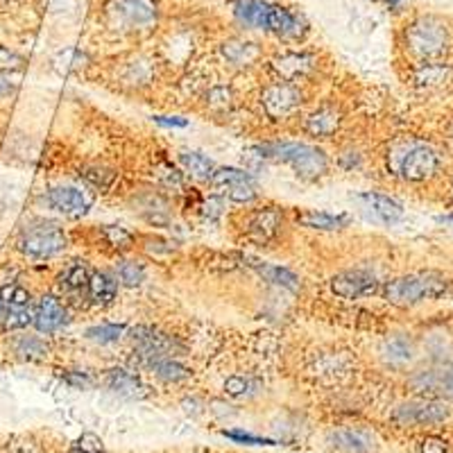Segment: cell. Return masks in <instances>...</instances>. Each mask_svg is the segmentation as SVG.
Listing matches in <instances>:
<instances>
[{
	"mask_svg": "<svg viewBox=\"0 0 453 453\" xmlns=\"http://www.w3.org/2000/svg\"><path fill=\"white\" fill-rule=\"evenodd\" d=\"M261 159L279 161L295 170V175L304 181H318L329 173V157L325 150L315 148L309 143H297V141H286V143H268L257 148Z\"/></svg>",
	"mask_w": 453,
	"mask_h": 453,
	"instance_id": "obj_1",
	"label": "cell"
},
{
	"mask_svg": "<svg viewBox=\"0 0 453 453\" xmlns=\"http://www.w3.org/2000/svg\"><path fill=\"white\" fill-rule=\"evenodd\" d=\"M451 283L438 273H415L406 277H396L383 286V297L392 306H415L424 299H438L449 293Z\"/></svg>",
	"mask_w": 453,
	"mask_h": 453,
	"instance_id": "obj_2",
	"label": "cell"
},
{
	"mask_svg": "<svg viewBox=\"0 0 453 453\" xmlns=\"http://www.w3.org/2000/svg\"><path fill=\"white\" fill-rule=\"evenodd\" d=\"M449 27L438 16H419L406 27L403 43H406L408 55H412L419 62L438 59L449 50Z\"/></svg>",
	"mask_w": 453,
	"mask_h": 453,
	"instance_id": "obj_3",
	"label": "cell"
},
{
	"mask_svg": "<svg viewBox=\"0 0 453 453\" xmlns=\"http://www.w3.org/2000/svg\"><path fill=\"white\" fill-rule=\"evenodd\" d=\"M68 245V238L59 222L52 220H36L30 222L21 232L19 238V250L26 257L43 261V258H52L59 252H64Z\"/></svg>",
	"mask_w": 453,
	"mask_h": 453,
	"instance_id": "obj_4",
	"label": "cell"
},
{
	"mask_svg": "<svg viewBox=\"0 0 453 453\" xmlns=\"http://www.w3.org/2000/svg\"><path fill=\"white\" fill-rule=\"evenodd\" d=\"M132 342H134V354L139 365L152 367L157 361L164 358H177L184 354V345L175 335H168L152 326H136L132 331Z\"/></svg>",
	"mask_w": 453,
	"mask_h": 453,
	"instance_id": "obj_5",
	"label": "cell"
},
{
	"mask_svg": "<svg viewBox=\"0 0 453 453\" xmlns=\"http://www.w3.org/2000/svg\"><path fill=\"white\" fill-rule=\"evenodd\" d=\"M304 104V93L299 91L297 84L293 82H279L270 84L261 93V107L265 116L273 120H283L293 116L299 107Z\"/></svg>",
	"mask_w": 453,
	"mask_h": 453,
	"instance_id": "obj_6",
	"label": "cell"
},
{
	"mask_svg": "<svg viewBox=\"0 0 453 453\" xmlns=\"http://www.w3.org/2000/svg\"><path fill=\"white\" fill-rule=\"evenodd\" d=\"M449 418V406L435 399H412V402L399 403L392 412V422L399 426H431Z\"/></svg>",
	"mask_w": 453,
	"mask_h": 453,
	"instance_id": "obj_7",
	"label": "cell"
},
{
	"mask_svg": "<svg viewBox=\"0 0 453 453\" xmlns=\"http://www.w3.org/2000/svg\"><path fill=\"white\" fill-rule=\"evenodd\" d=\"M283 226V213L279 206H258L242 218V234L257 245L277 241Z\"/></svg>",
	"mask_w": 453,
	"mask_h": 453,
	"instance_id": "obj_8",
	"label": "cell"
},
{
	"mask_svg": "<svg viewBox=\"0 0 453 453\" xmlns=\"http://www.w3.org/2000/svg\"><path fill=\"white\" fill-rule=\"evenodd\" d=\"M0 299L5 304V331L26 329L32 325L35 318V304H32V295L21 283L10 281L0 288Z\"/></svg>",
	"mask_w": 453,
	"mask_h": 453,
	"instance_id": "obj_9",
	"label": "cell"
},
{
	"mask_svg": "<svg viewBox=\"0 0 453 453\" xmlns=\"http://www.w3.org/2000/svg\"><path fill=\"white\" fill-rule=\"evenodd\" d=\"M438 165L440 157L431 145L412 143L411 148L403 150L402 159H399V173L406 181H426L435 175Z\"/></svg>",
	"mask_w": 453,
	"mask_h": 453,
	"instance_id": "obj_10",
	"label": "cell"
},
{
	"mask_svg": "<svg viewBox=\"0 0 453 453\" xmlns=\"http://www.w3.org/2000/svg\"><path fill=\"white\" fill-rule=\"evenodd\" d=\"M263 30L279 36V39H286V42H297V39H302L306 35V21L304 16L288 10V7L270 5L268 3Z\"/></svg>",
	"mask_w": 453,
	"mask_h": 453,
	"instance_id": "obj_11",
	"label": "cell"
},
{
	"mask_svg": "<svg viewBox=\"0 0 453 453\" xmlns=\"http://www.w3.org/2000/svg\"><path fill=\"white\" fill-rule=\"evenodd\" d=\"M376 435L361 426H342L326 433V447L334 453H374Z\"/></svg>",
	"mask_w": 453,
	"mask_h": 453,
	"instance_id": "obj_12",
	"label": "cell"
},
{
	"mask_svg": "<svg viewBox=\"0 0 453 453\" xmlns=\"http://www.w3.org/2000/svg\"><path fill=\"white\" fill-rule=\"evenodd\" d=\"M331 293L342 299H363L379 290V279L365 270H345L329 281Z\"/></svg>",
	"mask_w": 453,
	"mask_h": 453,
	"instance_id": "obj_13",
	"label": "cell"
},
{
	"mask_svg": "<svg viewBox=\"0 0 453 453\" xmlns=\"http://www.w3.org/2000/svg\"><path fill=\"white\" fill-rule=\"evenodd\" d=\"M68 325V311L64 302L57 295H43L35 306V318H32V326L36 334L50 335L57 334L59 329Z\"/></svg>",
	"mask_w": 453,
	"mask_h": 453,
	"instance_id": "obj_14",
	"label": "cell"
},
{
	"mask_svg": "<svg viewBox=\"0 0 453 453\" xmlns=\"http://www.w3.org/2000/svg\"><path fill=\"white\" fill-rule=\"evenodd\" d=\"M379 356L392 370H406L418 358V345L408 334H390L388 338H383Z\"/></svg>",
	"mask_w": 453,
	"mask_h": 453,
	"instance_id": "obj_15",
	"label": "cell"
},
{
	"mask_svg": "<svg viewBox=\"0 0 453 453\" xmlns=\"http://www.w3.org/2000/svg\"><path fill=\"white\" fill-rule=\"evenodd\" d=\"M315 68H318V57L311 52H283L273 59V71L283 82L297 84L299 80L309 78Z\"/></svg>",
	"mask_w": 453,
	"mask_h": 453,
	"instance_id": "obj_16",
	"label": "cell"
},
{
	"mask_svg": "<svg viewBox=\"0 0 453 453\" xmlns=\"http://www.w3.org/2000/svg\"><path fill=\"white\" fill-rule=\"evenodd\" d=\"M46 200L50 209L68 218H80L91 209V197L75 186H57V188L48 191Z\"/></svg>",
	"mask_w": 453,
	"mask_h": 453,
	"instance_id": "obj_17",
	"label": "cell"
},
{
	"mask_svg": "<svg viewBox=\"0 0 453 453\" xmlns=\"http://www.w3.org/2000/svg\"><path fill=\"white\" fill-rule=\"evenodd\" d=\"M113 12L127 27H148L157 21L155 0H116Z\"/></svg>",
	"mask_w": 453,
	"mask_h": 453,
	"instance_id": "obj_18",
	"label": "cell"
},
{
	"mask_svg": "<svg viewBox=\"0 0 453 453\" xmlns=\"http://www.w3.org/2000/svg\"><path fill=\"white\" fill-rule=\"evenodd\" d=\"M449 80H451V66L442 62H435V59L422 62L415 71H412V84H415L419 91L426 93L435 91V88H442Z\"/></svg>",
	"mask_w": 453,
	"mask_h": 453,
	"instance_id": "obj_19",
	"label": "cell"
},
{
	"mask_svg": "<svg viewBox=\"0 0 453 453\" xmlns=\"http://www.w3.org/2000/svg\"><path fill=\"white\" fill-rule=\"evenodd\" d=\"M358 200L365 204V209H370L376 220L386 222V225H396L403 218V206L396 200H392L390 196H383V193H361Z\"/></svg>",
	"mask_w": 453,
	"mask_h": 453,
	"instance_id": "obj_20",
	"label": "cell"
},
{
	"mask_svg": "<svg viewBox=\"0 0 453 453\" xmlns=\"http://www.w3.org/2000/svg\"><path fill=\"white\" fill-rule=\"evenodd\" d=\"M340 123H342V113L335 107H319L318 111H313L306 119L304 129L309 136H315V139H329L340 129Z\"/></svg>",
	"mask_w": 453,
	"mask_h": 453,
	"instance_id": "obj_21",
	"label": "cell"
},
{
	"mask_svg": "<svg viewBox=\"0 0 453 453\" xmlns=\"http://www.w3.org/2000/svg\"><path fill=\"white\" fill-rule=\"evenodd\" d=\"M104 383H107L109 390L116 392L119 396H127V399H141V396L148 395V388L139 376L134 372L123 370V367L109 370Z\"/></svg>",
	"mask_w": 453,
	"mask_h": 453,
	"instance_id": "obj_22",
	"label": "cell"
},
{
	"mask_svg": "<svg viewBox=\"0 0 453 453\" xmlns=\"http://www.w3.org/2000/svg\"><path fill=\"white\" fill-rule=\"evenodd\" d=\"M295 220L302 226L318 229V232H338L349 225V216L345 213H329V211H315V209H302L295 213Z\"/></svg>",
	"mask_w": 453,
	"mask_h": 453,
	"instance_id": "obj_23",
	"label": "cell"
},
{
	"mask_svg": "<svg viewBox=\"0 0 453 453\" xmlns=\"http://www.w3.org/2000/svg\"><path fill=\"white\" fill-rule=\"evenodd\" d=\"M120 283L111 273H93L88 279L87 295L96 306H109L119 297Z\"/></svg>",
	"mask_w": 453,
	"mask_h": 453,
	"instance_id": "obj_24",
	"label": "cell"
},
{
	"mask_svg": "<svg viewBox=\"0 0 453 453\" xmlns=\"http://www.w3.org/2000/svg\"><path fill=\"white\" fill-rule=\"evenodd\" d=\"M222 55L229 64L234 66H252L263 57V50L258 43L254 42H242V39H234L222 46Z\"/></svg>",
	"mask_w": 453,
	"mask_h": 453,
	"instance_id": "obj_25",
	"label": "cell"
},
{
	"mask_svg": "<svg viewBox=\"0 0 453 453\" xmlns=\"http://www.w3.org/2000/svg\"><path fill=\"white\" fill-rule=\"evenodd\" d=\"M268 3L263 0H234V16L241 26L250 30H263Z\"/></svg>",
	"mask_w": 453,
	"mask_h": 453,
	"instance_id": "obj_26",
	"label": "cell"
},
{
	"mask_svg": "<svg viewBox=\"0 0 453 453\" xmlns=\"http://www.w3.org/2000/svg\"><path fill=\"white\" fill-rule=\"evenodd\" d=\"M177 159H180L181 168H184L193 180L209 181L213 175V170H216L213 159H209L204 152H197V150H184V152H180Z\"/></svg>",
	"mask_w": 453,
	"mask_h": 453,
	"instance_id": "obj_27",
	"label": "cell"
},
{
	"mask_svg": "<svg viewBox=\"0 0 453 453\" xmlns=\"http://www.w3.org/2000/svg\"><path fill=\"white\" fill-rule=\"evenodd\" d=\"M252 268L261 274L265 281L274 283L279 288L286 290H299V277L295 273H290L288 268H279V265H270V263L254 261Z\"/></svg>",
	"mask_w": 453,
	"mask_h": 453,
	"instance_id": "obj_28",
	"label": "cell"
},
{
	"mask_svg": "<svg viewBox=\"0 0 453 453\" xmlns=\"http://www.w3.org/2000/svg\"><path fill=\"white\" fill-rule=\"evenodd\" d=\"M91 270L84 261H73L59 277V286L66 293H84L88 288V279H91Z\"/></svg>",
	"mask_w": 453,
	"mask_h": 453,
	"instance_id": "obj_29",
	"label": "cell"
},
{
	"mask_svg": "<svg viewBox=\"0 0 453 453\" xmlns=\"http://www.w3.org/2000/svg\"><path fill=\"white\" fill-rule=\"evenodd\" d=\"M14 354L23 361H42L48 356V345L42 335H19L12 345Z\"/></svg>",
	"mask_w": 453,
	"mask_h": 453,
	"instance_id": "obj_30",
	"label": "cell"
},
{
	"mask_svg": "<svg viewBox=\"0 0 453 453\" xmlns=\"http://www.w3.org/2000/svg\"><path fill=\"white\" fill-rule=\"evenodd\" d=\"M209 184L213 188H220L222 193L234 188V186H241V184H254V177L250 170H242V168H216L213 170L211 180Z\"/></svg>",
	"mask_w": 453,
	"mask_h": 453,
	"instance_id": "obj_31",
	"label": "cell"
},
{
	"mask_svg": "<svg viewBox=\"0 0 453 453\" xmlns=\"http://www.w3.org/2000/svg\"><path fill=\"white\" fill-rule=\"evenodd\" d=\"M150 372H152V374L164 383H180L191 376L188 367L181 365L177 358H164V361H157L155 365L150 367Z\"/></svg>",
	"mask_w": 453,
	"mask_h": 453,
	"instance_id": "obj_32",
	"label": "cell"
},
{
	"mask_svg": "<svg viewBox=\"0 0 453 453\" xmlns=\"http://www.w3.org/2000/svg\"><path fill=\"white\" fill-rule=\"evenodd\" d=\"M411 388L424 396L440 395V367H424V370L412 372Z\"/></svg>",
	"mask_w": 453,
	"mask_h": 453,
	"instance_id": "obj_33",
	"label": "cell"
},
{
	"mask_svg": "<svg viewBox=\"0 0 453 453\" xmlns=\"http://www.w3.org/2000/svg\"><path fill=\"white\" fill-rule=\"evenodd\" d=\"M116 279L125 288H136L145 281V265L141 261H134V258H123L116 265Z\"/></svg>",
	"mask_w": 453,
	"mask_h": 453,
	"instance_id": "obj_34",
	"label": "cell"
},
{
	"mask_svg": "<svg viewBox=\"0 0 453 453\" xmlns=\"http://www.w3.org/2000/svg\"><path fill=\"white\" fill-rule=\"evenodd\" d=\"M100 234H103L104 242H107L109 248L119 250V252H125V250H132L134 248V234L129 232V229H125V226H119V225H107L100 229Z\"/></svg>",
	"mask_w": 453,
	"mask_h": 453,
	"instance_id": "obj_35",
	"label": "cell"
},
{
	"mask_svg": "<svg viewBox=\"0 0 453 453\" xmlns=\"http://www.w3.org/2000/svg\"><path fill=\"white\" fill-rule=\"evenodd\" d=\"M125 331L127 329L123 325H98L87 329V338L91 342H98V345H113V342H119L123 338Z\"/></svg>",
	"mask_w": 453,
	"mask_h": 453,
	"instance_id": "obj_36",
	"label": "cell"
},
{
	"mask_svg": "<svg viewBox=\"0 0 453 453\" xmlns=\"http://www.w3.org/2000/svg\"><path fill=\"white\" fill-rule=\"evenodd\" d=\"M82 175L84 180H87L88 184L96 186V188H109V186L113 184V180H116V173H113L111 168H107V165L100 164L87 165Z\"/></svg>",
	"mask_w": 453,
	"mask_h": 453,
	"instance_id": "obj_37",
	"label": "cell"
},
{
	"mask_svg": "<svg viewBox=\"0 0 453 453\" xmlns=\"http://www.w3.org/2000/svg\"><path fill=\"white\" fill-rule=\"evenodd\" d=\"M234 104V96L229 88L225 87H213L211 91L206 93V107L211 109V111L222 113V111H229Z\"/></svg>",
	"mask_w": 453,
	"mask_h": 453,
	"instance_id": "obj_38",
	"label": "cell"
},
{
	"mask_svg": "<svg viewBox=\"0 0 453 453\" xmlns=\"http://www.w3.org/2000/svg\"><path fill=\"white\" fill-rule=\"evenodd\" d=\"M26 68V57L7 46H0V73H19Z\"/></svg>",
	"mask_w": 453,
	"mask_h": 453,
	"instance_id": "obj_39",
	"label": "cell"
},
{
	"mask_svg": "<svg viewBox=\"0 0 453 453\" xmlns=\"http://www.w3.org/2000/svg\"><path fill=\"white\" fill-rule=\"evenodd\" d=\"M225 197L229 202H236V204H250L258 197L257 191V184H241V186H234L229 191H225Z\"/></svg>",
	"mask_w": 453,
	"mask_h": 453,
	"instance_id": "obj_40",
	"label": "cell"
},
{
	"mask_svg": "<svg viewBox=\"0 0 453 453\" xmlns=\"http://www.w3.org/2000/svg\"><path fill=\"white\" fill-rule=\"evenodd\" d=\"M62 57H66V64H59L64 73H78L88 64V57L82 50H66Z\"/></svg>",
	"mask_w": 453,
	"mask_h": 453,
	"instance_id": "obj_41",
	"label": "cell"
},
{
	"mask_svg": "<svg viewBox=\"0 0 453 453\" xmlns=\"http://www.w3.org/2000/svg\"><path fill=\"white\" fill-rule=\"evenodd\" d=\"M361 164H363V155L354 148V145H351V148H345L338 155V165L342 170H356V168H361Z\"/></svg>",
	"mask_w": 453,
	"mask_h": 453,
	"instance_id": "obj_42",
	"label": "cell"
},
{
	"mask_svg": "<svg viewBox=\"0 0 453 453\" xmlns=\"http://www.w3.org/2000/svg\"><path fill=\"white\" fill-rule=\"evenodd\" d=\"M64 381H66L71 388H75V390H88V388H93V379L87 374V372L68 370L66 374H64Z\"/></svg>",
	"mask_w": 453,
	"mask_h": 453,
	"instance_id": "obj_43",
	"label": "cell"
},
{
	"mask_svg": "<svg viewBox=\"0 0 453 453\" xmlns=\"http://www.w3.org/2000/svg\"><path fill=\"white\" fill-rule=\"evenodd\" d=\"M5 453H43V451H42V447H39L36 442H32V440L19 438V440H12V442H7Z\"/></svg>",
	"mask_w": 453,
	"mask_h": 453,
	"instance_id": "obj_44",
	"label": "cell"
},
{
	"mask_svg": "<svg viewBox=\"0 0 453 453\" xmlns=\"http://www.w3.org/2000/svg\"><path fill=\"white\" fill-rule=\"evenodd\" d=\"M226 392L234 396H242V395H250V388H252V381L245 379V376H232L229 381L225 383Z\"/></svg>",
	"mask_w": 453,
	"mask_h": 453,
	"instance_id": "obj_45",
	"label": "cell"
},
{
	"mask_svg": "<svg viewBox=\"0 0 453 453\" xmlns=\"http://www.w3.org/2000/svg\"><path fill=\"white\" fill-rule=\"evenodd\" d=\"M440 395L453 399V361L440 367Z\"/></svg>",
	"mask_w": 453,
	"mask_h": 453,
	"instance_id": "obj_46",
	"label": "cell"
},
{
	"mask_svg": "<svg viewBox=\"0 0 453 453\" xmlns=\"http://www.w3.org/2000/svg\"><path fill=\"white\" fill-rule=\"evenodd\" d=\"M226 438L236 440L241 444H273V440L268 438H258V435H252V433H245V431H225Z\"/></svg>",
	"mask_w": 453,
	"mask_h": 453,
	"instance_id": "obj_47",
	"label": "cell"
},
{
	"mask_svg": "<svg viewBox=\"0 0 453 453\" xmlns=\"http://www.w3.org/2000/svg\"><path fill=\"white\" fill-rule=\"evenodd\" d=\"M419 451L422 453H447L449 451L447 440L438 438V435H428V438L422 440V444H419Z\"/></svg>",
	"mask_w": 453,
	"mask_h": 453,
	"instance_id": "obj_48",
	"label": "cell"
},
{
	"mask_svg": "<svg viewBox=\"0 0 453 453\" xmlns=\"http://www.w3.org/2000/svg\"><path fill=\"white\" fill-rule=\"evenodd\" d=\"M157 125H164V127H186L188 120L180 119V116H155Z\"/></svg>",
	"mask_w": 453,
	"mask_h": 453,
	"instance_id": "obj_49",
	"label": "cell"
},
{
	"mask_svg": "<svg viewBox=\"0 0 453 453\" xmlns=\"http://www.w3.org/2000/svg\"><path fill=\"white\" fill-rule=\"evenodd\" d=\"M14 91H16L14 84L7 82V80H0V98H7V96H12Z\"/></svg>",
	"mask_w": 453,
	"mask_h": 453,
	"instance_id": "obj_50",
	"label": "cell"
},
{
	"mask_svg": "<svg viewBox=\"0 0 453 453\" xmlns=\"http://www.w3.org/2000/svg\"><path fill=\"white\" fill-rule=\"evenodd\" d=\"M383 3H386V5L390 7V10H399V7H402L403 3H406V0H383Z\"/></svg>",
	"mask_w": 453,
	"mask_h": 453,
	"instance_id": "obj_51",
	"label": "cell"
},
{
	"mask_svg": "<svg viewBox=\"0 0 453 453\" xmlns=\"http://www.w3.org/2000/svg\"><path fill=\"white\" fill-rule=\"evenodd\" d=\"M0 329H5V304L0 299Z\"/></svg>",
	"mask_w": 453,
	"mask_h": 453,
	"instance_id": "obj_52",
	"label": "cell"
},
{
	"mask_svg": "<svg viewBox=\"0 0 453 453\" xmlns=\"http://www.w3.org/2000/svg\"><path fill=\"white\" fill-rule=\"evenodd\" d=\"M449 143L453 145V125H451V129H449Z\"/></svg>",
	"mask_w": 453,
	"mask_h": 453,
	"instance_id": "obj_53",
	"label": "cell"
},
{
	"mask_svg": "<svg viewBox=\"0 0 453 453\" xmlns=\"http://www.w3.org/2000/svg\"><path fill=\"white\" fill-rule=\"evenodd\" d=\"M447 222H449V225L453 226V216H449V218H447Z\"/></svg>",
	"mask_w": 453,
	"mask_h": 453,
	"instance_id": "obj_54",
	"label": "cell"
}]
</instances>
